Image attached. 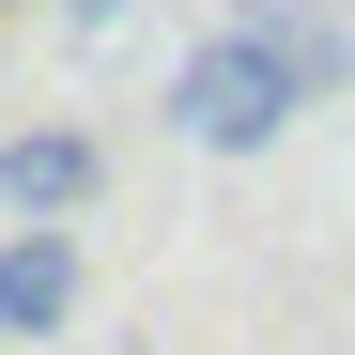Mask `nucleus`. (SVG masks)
<instances>
[{
  "label": "nucleus",
  "instance_id": "f03ea898",
  "mask_svg": "<svg viewBox=\"0 0 355 355\" xmlns=\"http://www.w3.org/2000/svg\"><path fill=\"white\" fill-rule=\"evenodd\" d=\"M62 324H78V232L31 216L0 232V340H62Z\"/></svg>",
  "mask_w": 355,
  "mask_h": 355
},
{
  "label": "nucleus",
  "instance_id": "f257e3e1",
  "mask_svg": "<svg viewBox=\"0 0 355 355\" xmlns=\"http://www.w3.org/2000/svg\"><path fill=\"white\" fill-rule=\"evenodd\" d=\"M324 78H340V46H324V31L248 16V31L186 46V78H170V124H186L201 155H263V139H293V108H309Z\"/></svg>",
  "mask_w": 355,
  "mask_h": 355
},
{
  "label": "nucleus",
  "instance_id": "7ed1b4c3",
  "mask_svg": "<svg viewBox=\"0 0 355 355\" xmlns=\"http://www.w3.org/2000/svg\"><path fill=\"white\" fill-rule=\"evenodd\" d=\"M93 170H108V155H93L78 124H16V139H0V201H16V216H78Z\"/></svg>",
  "mask_w": 355,
  "mask_h": 355
}]
</instances>
